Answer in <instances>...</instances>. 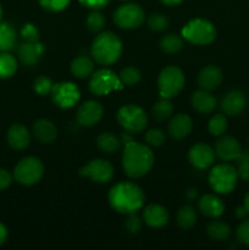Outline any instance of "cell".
Masks as SVG:
<instances>
[{
  "label": "cell",
  "instance_id": "obj_1",
  "mask_svg": "<svg viewBox=\"0 0 249 250\" xmlns=\"http://www.w3.org/2000/svg\"><path fill=\"white\" fill-rule=\"evenodd\" d=\"M154 154L145 144L132 141L124 146L122 155V167L131 178H141L151 170L154 165Z\"/></svg>",
  "mask_w": 249,
  "mask_h": 250
},
{
  "label": "cell",
  "instance_id": "obj_2",
  "mask_svg": "<svg viewBox=\"0 0 249 250\" xmlns=\"http://www.w3.org/2000/svg\"><path fill=\"white\" fill-rule=\"evenodd\" d=\"M144 197L141 187L132 182H119L109 192V203L120 214H133L143 208Z\"/></svg>",
  "mask_w": 249,
  "mask_h": 250
},
{
  "label": "cell",
  "instance_id": "obj_3",
  "mask_svg": "<svg viewBox=\"0 0 249 250\" xmlns=\"http://www.w3.org/2000/svg\"><path fill=\"white\" fill-rule=\"evenodd\" d=\"M90 51L95 62L103 66H110L121 56L122 43L112 32H103L95 37Z\"/></svg>",
  "mask_w": 249,
  "mask_h": 250
},
{
  "label": "cell",
  "instance_id": "obj_4",
  "mask_svg": "<svg viewBox=\"0 0 249 250\" xmlns=\"http://www.w3.org/2000/svg\"><path fill=\"white\" fill-rule=\"evenodd\" d=\"M182 37L194 45H208L216 38V29L210 21L194 19L182 28Z\"/></svg>",
  "mask_w": 249,
  "mask_h": 250
},
{
  "label": "cell",
  "instance_id": "obj_5",
  "mask_svg": "<svg viewBox=\"0 0 249 250\" xmlns=\"http://www.w3.org/2000/svg\"><path fill=\"white\" fill-rule=\"evenodd\" d=\"M238 181L237 168L229 164H219L209 173V185L219 194H228L236 188Z\"/></svg>",
  "mask_w": 249,
  "mask_h": 250
},
{
  "label": "cell",
  "instance_id": "obj_6",
  "mask_svg": "<svg viewBox=\"0 0 249 250\" xmlns=\"http://www.w3.org/2000/svg\"><path fill=\"white\" fill-rule=\"evenodd\" d=\"M116 119L120 126L132 134L143 132L148 125L145 111L141 106L134 104H127L120 107Z\"/></svg>",
  "mask_w": 249,
  "mask_h": 250
},
{
  "label": "cell",
  "instance_id": "obj_7",
  "mask_svg": "<svg viewBox=\"0 0 249 250\" xmlns=\"http://www.w3.org/2000/svg\"><path fill=\"white\" fill-rule=\"evenodd\" d=\"M185 73L177 66H167L158 77V88L161 98L171 99L185 87Z\"/></svg>",
  "mask_w": 249,
  "mask_h": 250
},
{
  "label": "cell",
  "instance_id": "obj_8",
  "mask_svg": "<svg viewBox=\"0 0 249 250\" xmlns=\"http://www.w3.org/2000/svg\"><path fill=\"white\" fill-rule=\"evenodd\" d=\"M44 173L43 163L38 158L28 156L15 166L14 178L22 186H33L41 181Z\"/></svg>",
  "mask_w": 249,
  "mask_h": 250
},
{
  "label": "cell",
  "instance_id": "obj_9",
  "mask_svg": "<svg viewBox=\"0 0 249 250\" xmlns=\"http://www.w3.org/2000/svg\"><path fill=\"white\" fill-rule=\"evenodd\" d=\"M122 88H124V84L114 71L102 68L92 73L89 81V90L92 94L102 97V95H106Z\"/></svg>",
  "mask_w": 249,
  "mask_h": 250
},
{
  "label": "cell",
  "instance_id": "obj_10",
  "mask_svg": "<svg viewBox=\"0 0 249 250\" xmlns=\"http://www.w3.org/2000/svg\"><path fill=\"white\" fill-rule=\"evenodd\" d=\"M145 19L144 10L138 4H124L116 9L114 21L120 28L134 29L142 26Z\"/></svg>",
  "mask_w": 249,
  "mask_h": 250
},
{
  "label": "cell",
  "instance_id": "obj_11",
  "mask_svg": "<svg viewBox=\"0 0 249 250\" xmlns=\"http://www.w3.org/2000/svg\"><path fill=\"white\" fill-rule=\"evenodd\" d=\"M50 95L56 106L60 109H71L78 103L81 93L75 83L60 82L53 85Z\"/></svg>",
  "mask_w": 249,
  "mask_h": 250
},
{
  "label": "cell",
  "instance_id": "obj_12",
  "mask_svg": "<svg viewBox=\"0 0 249 250\" xmlns=\"http://www.w3.org/2000/svg\"><path fill=\"white\" fill-rule=\"evenodd\" d=\"M80 175L90 178L95 183H107L114 177V167L107 160L95 159L81 168Z\"/></svg>",
  "mask_w": 249,
  "mask_h": 250
},
{
  "label": "cell",
  "instance_id": "obj_13",
  "mask_svg": "<svg viewBox=\"0 0 249 250\" xmlns=\"http://www.w3.org/2000/svg\"><path fill=\"white\" fill-rule=\"evenodd\" d=\"M188 160L198 170H205L214 164L215 150L207 143H197L188 151Z\"/></svg>",
  "mask_w": 249,
  "mask_h": 250
},
{
  "label": "cell",
  "instance_id": "obj_14",
  "mask_svg": "<svg viewBox=\"0 0 249 250\" xmlns=\"http://www.w3.org/2000/svg\"><path fill=\"white\" fill-rule=\"evenodd\" d=\"M103 109L102 104L95 100L84 102L77 110V122L83 127H90L97 125L102 120Z\"/></svg>",
  "mask_w": 249,
  "mask_h": 250
},
{
  "label": "cell",
  "instance_id": "obj_15",
  "mask_svg": "<svg viewBox=\"0 0 249 250\" xmlns=\"http://www.w3.org/2000/svg\"><path fill=\"white\" fill-rule=\"evenodd\" d=\"M242 148L239 142L232 136L222 134L215 143V155L222 161H233L241 155Z\"/></svg>",
  "mask_w": 249,
  "mask_h": 250
},
{
  "label": "cell",
  "instance_id": "obj_16",
  "mask_svg": "<svg viewBox=\"0 0 249 250\" xmlns=\"http://www.w3.org/2000/svg\"><path fill=\"white\" fill-rule=\"evenodd\" d=\"M221 110L228 116H237L242 114L247 106V98L242 90L233 89L227 92L221 99Z\"/></svg>",
  "mask_w": 249,
  "mask_h": 250
},
{
  "label": "cell",
  "instance_id": "obj_17",
  "mask_svg": "<svg viewBox=\"0 0 249 250\" xmlns=\"http://www.w3.org/2000/svg\"><path fill=\"white\" fill-rule=\"evenodd\" d=\"M222 80H224L222 71L215 65L207 66L198 75V84L200 89L209 90V92L216 89L221 84Z\"/></svg>",
  "mask_w": 249,
  "mask_h": 250
},
{
  "label": "cell",
  "instance_id": "obj_18",
  "mask_svg": "<svg viewBox=\"0 0 249 250\" xmlns=\"http://www.w3.org/2000/svg\"><path fill=\"white\" fill-rule=\"evenodd\" d=\"M7 143L15 150H23L31 143L28 128L21 124H15L7 131Z\"/></svg>",
  "mask_w": 249,
  "mask_h": 250
},
{
  "label": "cell",
  "instance_id": "obj_19",
  "mask_svg": "<svg viewBox=\"0 0 249 250\" xmlns=\"http://www.w3.org/2000/svg\"><path fill=\"white\" fill-rule=\"evenodd\" d=\"M144 222L151 229H161L168 222V212L163 205L150 204L143 211Z\"/></svg>",
  "mask_w": 249,
  "mask_h": 250
},
{
  "label": "cell",
  "instance_id": "obj_20",
  "mask_svg": "<svg viewBox=\"0 0 249 250\" xmlns=\"http://www.w3.org/2000/svg\"><path fill=\"white\" fill-rule=\"evenodd\" d=\"M44 45L41 42H24L19 49V58L24 66H33L44 53Z\"/></svg>",
  "mask_w": 249,
  "mask_h": 250
},
{
  "label": "cell",
  "instance_id": "obj_21",
  "mask_svg": "<svg viewBox=\"0 0 249 250\" xmlns=\"http://www.w3.org/2000/svg\"><path fill=\"white\" fill-rule=\"evenodd\" d=\"M199 211L207 217L216 219L220 217L225 211V204L219 197L214 194H205L198 202Z\"/></svg>",
  "mask_w": 249,
  "mask_h": 250
},
{
  "label": "cell",
  "instance_id": "obj_22",
  "mask_svg": "<svg viewBox=\"0 0 249 250\" xmlns=\"http://www.w3.org/2000/svg\"><path fill=\"white\" fill-rule=\"evenodd\" d=\"M33 136L37 141L43 144L53 143L58 137V128L49 120H37L33 124Z\"/></svg>",
  "mask_w": 249,
  "mask_h": 250
},
{
  "label": "cell",
  "instance_id": "obj_23",
  "mask_svg": "<svg viewBox=\"0 0 249 250\" xmlns=\"http://www.w3.org/2000/svg\"><path fill=\"white\" fill-rule=\"evenodd\" d=\"M192 120L188 115L186 114H178L173 116L168 124L167 129L168 133L172 138L175 139H185L186 137L189 136L190 131H192Z\"/></svg>",
  "mask_w": 249,
  "mask_h": 250
},
{
  "label": "cell",
  "instance_id": "obj_24",
  "mask_svg": "<svg viewBox=\"0 0 249 250\" xmlns=\"http://www.w3.org/2000/svg\"><path fill=\"white\" fill-rule=\"evenodd\" d=\"M190 104L200 114H210L216 107L217 102L212 94H210L209 90L199 89L195 90L190 97Z\"/></svg>",
  "mask_w": 249,
  "mask_h": 250
},
{
  "label": "cell",
  "instance_id": "obj_25",
  "mask_svg": "<svg viewBox=\"0 0 249 250\" xmlns=\"http://www.w3.org/2000/svg\"><path fill=\"white\" fill-rule=\"evenodd\" d=\"M17 43V33L9 22H0V53L10 51Z\"/></svg>",
  "mask_w": 249,
  "mask_h": 250
},
{
  "label": "cell",
  "instance_id": "obj_26",
  "mask_svg": "<svg viewBox=\"0 0 249 250\" xmlns=\"http://www.w3.org/2000/svg\"><path fill=\"white\" fill-rule=\"evenodd\" d=\"M71 72L76 78H85L94 72V62L88 56L82 55L73 59L71 62Z\"/></svg>",
  "mask_w": 249,
  "mask_h": 250
},
{
  "label": "cell",
  "instance_id": "obj_27",
  "mask_svg": "<svg viewBox=\"0 0 249 250\" xmlns=\"http://www.w3.org/2000/svg\"><path fill=\"white\" fill-rule=\"evenodd\" d=\"M121 139L117 138L111 132H103L97 138L98 148L107 154L116 153L121 148Z\"/></svg>",
  "mask_w": 249,
  "mask_h": 250
},
{
  "label": "cell",
  "instance_id": "obj_28",
  "mask_svg": "<svg viewBox=\"0 0 249 250\" xmlns=\"http://www.w3.org/2000/svg\"><path fill=\"white\" fill-rule=\"evenodd\" d=\"M176 221L182 229H192L197 222V211L192 205H183L178 209Z\"/></svg>",
  "mask_w": 249,
  "mask_h": 250
},
{
  "label": "cell",
  "instance_id": "obj_29",
  "mask_svg": "<svg viewBox=\"0 0 249 250\" xmlns=\"http://www.w3.org/2000/svg\"><path fill=\"white\" fill-rule=\"evenodd\" d=\"M208 234L216 242H224L231 237V227L220 221H214L208 226Z\"/></svg>",
  "mask_w": 249,
  "mask_h": 250
},
{
  "label": "cell",
  "instance_id": "obj_30",
  "mask_svg": "<svg viewBox=\"0 0 249 250\" xmlns=\"http://www.w3.org/2000/svg\"><path fill=\"white\" fill-rule=\"evenodd\" d=\"M17 71V61L12 55L5 53H0V78L6 80L12 77Z\"/></svg>",
  "mask_w": 249,
  "mask_h": 250
},
{
  "label": "cell",
  "instance_id": "obj_31",
  "mask_svg": "<svg viewBox=\"0 0 249 250\" xmlns=\"http://www.w3.org/2000/svg\"><path fill=\"white\" fill-rule=\"evenodd\" d=\"M173 111V105L170 102V99H166V98H161L158 103H155L151 109L153 112V117L159 122L166 121L168 117L171 116Z\"/></svg>",
  "mask_w": 249,
  "mask_h": 250
},
{
  "label": "cell",
  "instance_id": "obj_32",
  "mask_svg": "<svg viewBox=\"0 0 249 250\" xmlns=\"http://www.w3.org/2000/svg\"><path fill=\"white\" fill-rule=\"evenodd\" d=\"M160 48L167 54L178 53L183 48V38L176 33L166 34L161 38Z\"/></svg>",
  "mask_w": 249,
  "mask_h": 250
},
{
  "label": "cell",
  "instance_id": "obj_33",
  "mask_svg": "<svg viewBox=\"0 0 249 250\" xmlns=\"http://www.w3.org/2000/svg\"><path fill=\"white\" fill-rule=\"evenodd\" d=\"M209 133L212 136H222L227 129V119L224 114H216L209 120L208 124Z\"/></svg>",
  "mask_w": 249,
  "mask_h": 250
},
{
  "label": "cell",
  "instance_id": "obj_34",
  "mask_svg": "<svg viewBox=\"0 0 249 250\" xmlns=\"http://www.w3.org/2000/svg\"><path fill=\"white\" fill-rule=\"evenodd\" d=\"M85 23H87V28L90 32H93V33H99L104 28L105 17L102 12L98 11V10H94V11L88 15Z\"/></svg>",
  "mask_w": 249,
  "mask_h": 250
},
{
  "label": "cell",
  "instance_id": "obj_35",
  "mask_svg": "<svg viewBox=\"0 0 249 250\" xmlns=\"http://www.w3.org/2000/svg\"><path fill=\"white\" fill-rule=\"evenodd\" d=\"M119 77L121 80L122 84L133 87V85H136L141 81L142 75L139 70H137L136 67H126L120 72Z\"/></svg>",
  "mask_w": 249,
  "mask_h": 250
},
{
  "label": "cell",
  "instance_id": "obj_36",
  "mask_svg": "<svg viewBox=\"0 0 249 250\" xmlns=\"http://www.w3.org/2000/svg\"><path fill=\"white\" fill-rule=\"evenodd\" d=\"M148 27L154 32H164L168 28L167 17L161 14H151L148 19Z\"/></svg>",
  "mask_w": 249,
  "mask_h": 250
},
{
  "label": "cell",
  "instance_id": "obj_37",
  "mask_svg": "<svg viewBox=\"0 0 249 250\" xmlns=\"http://www.w3.org/2000/svg\"><path fill=\"white\" fill-rule=\"evenodd\" d=\"M53 85L54 84L50 78L46 77V76H39V77H37L34 80L33 89L37 94L44 97L46 94H50L51 89H53Z\"/></svg>",
  "mask_w": 249,
  "mask_h": 250
},
{
  "label": "cell",
  "instance_id": "obj_38",
  "mask_svg": "<svg viewBox=\"0 0 249 250\" xmlns=\"http://www.w3.org/2000/svg\"><path fill=\"white\" fill-rule=\"evenodd\" d=\"M236 161L238 177L242 180H249V150H242Z\"/></svg>",
  "mask_w": 249,
  "mask_h": 250
},
{
  "label": "cell",
  "instance_id": "obj_39",
  "mask_svg": "<svg viewBox=\"0 0 249 250\" xmlns=\"http://www.w3.org/2000/svg\"><path fill=\"white\" fill-rule=\"evenodd\" d=\"M144 139H145V143L148 146H160L165 142V134H164V132L161 129L153 128L146 132L145 136H144Z\"/></svg>",
  "mask_w": 249,
  "mask_h": 250
},
{
  "label": "cell",
  "instance_id": "obj_40",
  "mask_svg": "<svg viewBox=\"0 0 249 250\" xmlns=\"http://www.w3.org/2000/svg\"><path fill=\"white\" fill-rule=\"evenodd\" d=\"M44 10L50 12H59L68 6L71 0H38Z\"/></svg>",
  "mask_w": 249,
  "mask_h": 250
},
{
  "label": "cell",
  "instance_id": "obj_41",
  "mask_svg": "<svg viewBox=\"0 0 249 250\" xmlns=\"http://www.w3.org/2000/svg\"><path fill=\"white\" fill-rule=\"evenodd\" d=\"M124 229H127L128 233L136 234L141 231L142 229V220L139 219L136 215V212L133 214H128V217L124 221Z\"/></svg>",
  "mask_w": 249,
  "mask_h": 250
},
{
  "label": "cell",
  "instance_id": "obj_42",
  "mask_svg": "<svg viewBox=\"0 0 249 250\" xmlns=\"http://www.w3.org/2000/svg\"><path fill=\"white\" fill-rule=\"evenodd\" d=\"M22 38L26 42H38L39 41V31L33 23H26L21 29Z\"/></svg>",
  "mask_w": 249,
  "mask_h": 250
},
{
  "label": "cell",
  "instance_id": "obj_43",
  "mask_svg": "<svg viewBox=\"0 0 249 250\" xmlns=\"http://www.w3.org/2000/svg\"><path fill=\"white\" fill-rule=\"evenodd\" d=\"M237 239L244 246L249 247V220L242 222L237 229Z\"/></svg>",
  "mask_w": 249,
  "mask_h": 250
},
{
  "label": "cell",
  "instance_id": "obj_44",
  "mask_svg": "<svg viewBox=\"0 0 249 250\" xmlns=\"http://www.w3.org/2000/svg\"><path fill=\"white\" fill-rule=\"evenodd\" d=\"M83 6L88 7V9L93 10H100L104 9L105 6H107L110 2V0H78Z\"/></svg>",
  "mask_w": 249,
  "mask_h": 250
},
{
  "label": "cell",
  "instance_id": "obj_45",
  "mask_svg": "<svg viewBox=\"0 0 249 250\" xmlns=\"http://www.w3.org/2000/svg\"><path fill=\"white\" fill-rule=\"evenodd\" d=\"M12 183V176L9 171L0 168V190L6 189Z\"/></svg>",
  "mask_w": 249,
  "mask_h": 250
},
{
  "label": "cell",
  "instance_id": "obj_46",
  "mask_svg": "<svg viewBox=\"0 0 249 250\" xmlns=\"http://www.w3.org/2000/svg\"><path fill=\"white\" fill-rule=\"evenodd\" d=\"M6 239H7V229L6 227L0 222V246H2V244L5 243Z\"/></svg>",
  "mask_w": 249,
  "mask_h": 250
},
{
  "label": "cell",
  "instance_id": "obj_47",
  "mask_svg": "<svg viewBox=\"0 0 249 250\" xmlns=\"http://www.w3.org/2000/svg\"><path fill=\"white\" fill-rule=\"evenodd\" d=\"M234 214H236V216L238 217V219H244V217L247 216V214H248V210L246 209V207H237L236 210H234Z\"/></svg>",
  "mask_w": 249,
  "mask_h": 250
},
{
  "label": "cell",
  "instance_id": "obj_48",
  "mask_svg": "<svg viewBox=\"0 0 249 250\" xmlns=\"http://www.w3.org/2000/svg\"><path fill=\"white\" fill-rule=\"evenodd\" d=\"M132 141H133V137H132V133H129V132L124 131V133L121 134V143L124 144V146L131 143Z\"/></svg>",
  "mask_w": 249,
  "mask_h": 250
},
{
  "label": "cell",
  "instance_id": "obj_49",
  "mask_svg": "<svg viewBox=\"0 0 249 250\" xmlns=\"http://www.w3.org/2000/svg\"><path fill=\"white\" fill-rule=\"evenodd\" d=\"M164 5H167V6H175V5L181 4L183 2V0H160Z\"/></svg>",
  "mask_w": 249,
  "mask_h": 250
},
{
  "label": "cell",
  "instance_id": "obj_50",
  "mask_svg": "<svg viewBox=\"0 0 249 250\" xmlns=\"http://www.w3.org/2000/svg\"><path fill=\"white\" fill-rule=\"evenodd\" d=\"M187 195L189 199H194V198L197 197V189H194V188H193V189H189L187 192Z\"/></svg>",
  "mask_w": 249,
  "mask_h": 250
},
{
  "label": "cell",
  "instance_id": "obj_51",
  "mask_svg": "<svg viewBox=\"0 0 249 250\" xmlns=\"http://www.w3.org/2000/svg\"><path fill=\"white\" fill-rule=\"evenodd\" d=\"M244 207H246V209L248 210V212H249V190L247 192L246 197H244Z\"/></svg>",
  "mask_w": 249,
  "mask_h": 250
},
{
  "label": "cell",
  "instance_id": "obj_52",
  "mask_svg": "<svg viewBox=\"0 0 249 250\" xmlns=\"http://www.w3.org/2000/svg\"><path fill=\"white\" fill-rule=\"evenodd\" d=\"M1 19H2V7L1 5H0V22H1Z\"/></svg>",
  "mask_w": 249,
  "mask_h": 250
},
{
  "label": "cell",
  "instance_id": "obj_53",
  "mask_svg": "<svg viewBox=\"0 0 249 250\" xmlns=\"http://www.w3.org/2000/svg\"><path fill=\"white\" fill-rule=\"evenodd\" d=\"M248 142H249V138H248Z\"/></svg>",
  "mask_w": 249,
  "mask_h": 250
}]
</instances>
